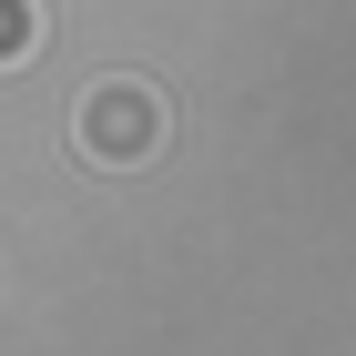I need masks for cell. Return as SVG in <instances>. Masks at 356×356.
Listing matches in <instances>:
<instances>
[{
    "instance_id": "6da1fadb",
    "label": "cell",
    "mask_w": 356,
    "mask_h": 356,
    "mask_svg": "<svg viewBox=\"0 0 356 356\" xmlns=\"http://www.w3.org/2000/svg\"><path fill=\"white\" fill-rule=\"evenodd\" d=\"M163 133H173L163 92L133 82V72H102V82L72 102V153H82L92 173H133V163H153V153H163Z\"/></svg>"
},
{
    "instance_id": "7a4b0ae2",
    "label": "cell",
    "mask_w": 356,
    "mask_h": 356,
    "mask_svg": "<svg viewBox=\"0 0 356 356\" xmlns=\"http://www.w3.org/2000/svg\"><path fill=\"white\" fill-rule=\"evenodd\" d=\"M41 51V0H0V72H21Z\"/></svg>"
}]
</instances>
